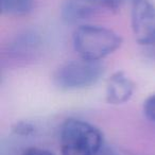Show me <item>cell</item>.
Segmentation results:
<instances>
[{
  "instance_id": "2",
  "label": "cell",
  "mask_w": 155,
  "mask_h": 155,
  "mask_svg": "<svg viewBox=\"0 0 155 155\" xmlns=\"http://www.w3.org/2000/svg\"><path fill=\"white\" fill-rule=\"evenodd\" d=\"M103 146V134L85 120L69 118L60 130L61 155H98Z\"/></svg>"
},
{
  "instance_id": "9",
  "label": "cell",
  "mask_w": 155,
  "mask_h": 155,
  "mask_svg": "<svg viewBox=\"0 0 155 155\" xmlns=\"http://www.w3.org/2000/svg\"><path fill=\"white\" fill-rule=\"evenodd\" d=\"M13 132L17 135L21 136H28L34 132V127H33L32 123L27 122V121H19V122H16L15 125L13 127Z\"/></svg>"
},
{
  "instance_id": "8",
  "label": "cell",
  "mask_w": 155,
  "mask_h": 155,
  "mask_svg": "<svg viewBox=\"0 0 155 155\" xmlns=\"http://www.w3.org/2000/svg\"><path fill=\"white\" fill-rule=\"evenodd\" d=\"M142 112L147 119L150 121H155V93L149 96L143 102Z\"/></svg>"
},
{
  "instance_id": "4",
  "label": "cell",
  "mask_w": 155,
  "mask_h": 155,
  "mask_svg": "<svg viewBox=\"0 0 155 155\" xmlns=\"http://www.w3.org/2000/svg\"><path fill=\"white\" fill-rule=\"evenodd\" d=\"M131 26L136 41L143 46L155 45V5L149 0H133Z\"/></svg>"
},
{
  "instance_id": "11",
  "label": "cell",
  "mask_w": 155,
  "mask_h": 155,
  "mask_svg": "<svg viewBox=\"0 0 155 155\" xmlns=\"http://www.w3.org/2000/svg\"><path fill=\"white\" fill-rule=\"evenodd\" d=\"M21 155H54L52 152L41 148H29L24 151Z\"/></svg>"
},
{
  "instance_id": "7",
  "label": "cell",
  "mask_w": 155,
  "mask_h": 155,
  "mask_svg": "<svg viewBox=\"0 0 155 155\" xmlns=\"http://www.w3.org/2000/svg\"><path fill=\"white\" fill-rule=\"evenodd\" d=\"M32 7L33 0H0L1 13L11 17L26 15L31 11Z\"/></svg>"
},
{
  "instance_id": "10",
  "label": "cell",
  "mask_w": 155,
  "mask_h": 155,
  "mask_svg": "<svg viewBox=\"0 0 155 155\" xmlns=\"http://www.w3.org/2000/svg\"><path fill=\"white\" fill-rule=\"evenodd\" d=\"M124 0H99L101 8L110 12H117L122 5Z\"/></svg>"
},
{
  "instance_id": "1",
  "label": "cell",
  "mask_w": 155,
  "mask_h": 155,
  "mask_svg": "<svg viewBox=\"0 0 155 155\" xmlns=\"http://www.w3.org/2000/svg\"><path fill=\"white\" fill-rule=\"evenodd\" d=\"M72 43L79 58L101 62L120 47L122 38L105 27L82 25L73 32Z\"/></svg>"
},
{
  "instance_id": "6",
  "label": "cell",
  "mask_w": 155,
  "mask_h": 155,
  "mask_svg": "<svg viewBox=\"0 0 155 155\" xmlns=\"http://www.w3.org/2000/svg\"><path fill=\"white\" fill-rule=\"evenodd\" d=\"M102 10L99 0H65L61 7V17L68 25H77L89 19Z\"/></svg>"
},
{
  "instance_id": "3",
  "label": "cell",
  "mask_w": 155,
  "mask_h": 155,
  "mask_svg": "<svg viewBox=\"0 0 155 155\" xmlns=\"http://www.w3.org/2000/svg\"><path fill=\"white\" fill-rule=\"evenodd\" d=\"M104 74V65L84 58L61 65L53 74V83L62 91H80L94 86Z\"/></svg>"
},
{
  "instance_id": "5",
  "label": "cell",
  "mask_w": 155,
  "mask_h": 155,
  "mask_svg": "<svg viewBox=\"0 0 155 155\" xmlns=\"http://www.w3.org/2000/svg\"><path fill=\"white\" fill-rule=\"evenodd\" d=\"M135 91V83L124 71H116L106 81L105 100L108 104L120 105L130 101Z\"/></svg>"
}]
</instances>
